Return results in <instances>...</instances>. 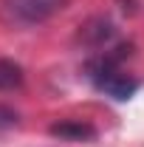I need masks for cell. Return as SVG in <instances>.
<instances>
[{"label": "cell", "mask_w": 144, "mask_h": 147, "mask_svg": "<svg viewBox=\"0 0 144 147\" xmlns=\"http://www.w3.org/2000/svg\"><path fill=\"white\" fill-rule=\"evenodd\" d=\"M68 6V0H6L3 14L14 26H40Z\"/></svg>", "instance_id": "1"}, {"label": "cell", "mask_w": 144, "mask_h": 147, "mask_svg": "<svg viewBox=\"0 0 144 147\" xmlns=\"http://www.w3.org/2000/svg\"><path fill=\"white\" fill-rule=\"evenodd\" d=\"M90 79L96 82L99 91H105L108 96L119 99V102L130 99L133 93L139 91V79H133V76L122 74L119 68H110V71H93V74H90Z\"/></svg>", "instance_id": "2"}, {"label": "cell", "mask_w": 144, "mask_h": 147, "mask_svg": "<svg viewBox=\"0 0 144 147\" xmlns=\"http://www.w3.org/2000/svg\"><path fill=\"white\" fill-rule=\"evenodd\" d=\"M113 37H116V26H113V20L93 17V20H88V23L79 28L76 42H82V45H88V48H102V45H108Z\"/></svg>", "instance_id": "3"}, {"label": "cell", "mask_w": 144, "mask_h": 147, "mask_svg": "<svg viewBox=\"0 0 144 147\" xmlns=\"http://www.w3.org/2000/svg\"><path fill=\"white\" fill-rule=\"evenodd\" d=\"M51 136L65 139V142H88L93 139V127L82 125V122H57L51 125Z\"/></svg>", "instance_id": "4"}, {"label": "cell", "mask_w": 144, "mask_h": 147, "mask_svg": "<svg viewBox=\"0 0 144 147\" xmlns=\"http://www.w3.org/2000/svg\"><path fill=\"white\" fill-rule=\"evenodd\" d=\"M23 68L14 59H0V91H14L23 85Z\"/></svg>", "instance_id": "5"}, {"label": "cell", "mask_w": 144, "mask_h": 147, "mask_svg": "<svg viewBox=\"0 0 144 147\" xmlns=\"http://www.w3.org/2000/svg\"><path fill=\"white\" fill-rule=\"evenodd\" d=\"M14 125H17V113L6 105H0V130H11Z\"/></svg>", "instance_id": "6"}]
</instances>
